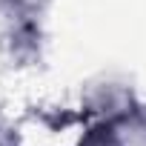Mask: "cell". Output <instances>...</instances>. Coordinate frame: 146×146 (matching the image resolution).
<instances>
[{
	"label": "cell",
	"instance_id": "6da1fadb",
	"mask_svg": "<svg viewBox=\"0 0 146 146\" xmlns=\"http://www.w3.org/2000/svg\"><path fill=\"white\" fill-rule=\"evenodd\" d=\"M86 146H112V137H109V135H98V137H92Z\"/></svg>",
	"mask_w": 146,
	"mask_h": 146
}]
</instances>
